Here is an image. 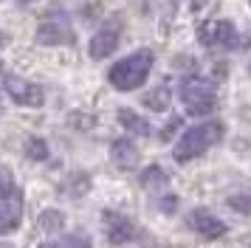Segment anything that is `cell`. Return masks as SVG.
Segmentation results:
<instances>
[{"label":"cell","mask_w":251,"mask_h":248,"mask_svg":"<svg viewBox=\"0 0 251 248\" xmlns=\"http://www.w3.org/2000/svg\"><path fill=\"white\" fill-rule=\"evenodd\" d=\"M25 155L31 158V161H46L48 158V144L43 141V138L31 135V138L25 141Z\"/></svg>","instance_id":"17"},{"label":"cell","mask_w":251,"mask_h":248,"mask_svg":"<svg viewBox=\"0 0 251 248\" xmlns=\"http://www.w3.org/2000/svg\"><path fill=\"white\" fill-rule=\"evenodd\" d=\"M198 40L206 48H217V45H231L234 43V25L228 20H203L198 25Z\"/></svg>","instance_id":"6"},{"label":"cell","mask_w":251,"mask_h":248,"mask_svg":"<svg viewBox=\"0 0 251 248\" xmlns=\"http://www.w3.org/2000/svg\"><path fill=\"white\" fill-rule=\"evenodd\" d=\"M228 206L240 214H251V195H231L228 198Z\"/></svg>","instance_id":"18"},{"label":"cell","mask_w":251,"mask_h":248,"mask_svg":"<svg viewBox=\"0 0 251 248\" xmlns=\"http://www.w3.org/2000/svg\"><path fill=\"white\" fill-rule=\"evenodd\" d=\"M249 74H251V71H249Z\"/></svg>","instance_id":"23"},{"label":"cell","mask_w":251,"mask_h":248,"mask_svg":"<svg viewBox=\"0 0 251 248\" xmlns=\"http://www.w3.org/2000/svg\"><path fill=\"white\" fill-rule=\"evenodd\" d=\"M40 228L43 231H59L62 225H65V214L62 212H57V209H46V212L40 214Z\"/></svg>","instance_id":"15"},{"label":"cell","mask_w":251,"mask_h":248,"mask_svg":"<svg viewBox=\"0 0 251 248\" xmlns=\"http://www.w3.org/2000/svg\"><path fill=\"white\" fill-rule=\"evenodd\" d=\"M178 127H181V119H172V122L167 124L164 130H161V138H164V141H167V138H172V133H175Z\"/></svg>","instance_id":"19"},{"label":"cell","mask_w":251,"mask_h":248,"mask_svg":"<svg viewBox=\"0 0 251 248\" xmlns=\"http://www.w3.org/2000/svg\"><path fill=\"white\" fill-rule=\"evenodd\" d=\"M3 88H6V93H9L17 104H25V107H40V104L46 101V93H43L40 85L28 82V79L12 76V74L3 79Z\"/></svg>","instance_id":"5"},{"label":"cell","mask_w":251,"mask_h":248,"mask_svg":"<svg viewBox=\"0 0 251 248\" xmlns=\"http://www.w3.org/2000/svg\"><path fill=\"white\" fill-rule=\"evenodd\" d=\"M116 45H119V31L116 28H102V31L93 34L91 40V56L93 59H104V56H110L116 51Z\"/></svg>","instance_id":"10"},{"label":"cell","mask_w":251,"mask_h":248,"mask_svg":"<svg viewBox=\"0 0 251 248\" xmlns=\"http://www.w3.org/2000/svg\"><path fill=\"white\" fill-rule=\"evenodd\" d=\"M23 217V192L9 167H0V237L17 231Z\"/></svg>","instance_id":"2"},{"label":"cell","mask_w":251,"mask_h":248,"mask_svg":"<svg viewBox=\"0 0 251 248\" xmlns=\"http://www.w3.org/2000/svg\"><path fill=\"white\" fill-rule=\"evenodd\" d=\"M170 88H164V85H161V88H155V90H150L147 96H144V104H147L150 110H167V107H170Z\"/></svg>","instance_id":"13"},{"label":"cell","mask_w":251,"mask_h":248,"mask_svg":"<svg viewBox=\"0 0 251 248\" xmlns=\"http://www.w3.org/2000/svg\"><path fill=\"white\" fill-rule=\"evenodd\" d=\"M6 43H9V34H6V31H0V48H3Z\"/></svg>","instance_id":"21"},{"label":"cell","mask_w":251,"mask_h":248,"mask_svg":"<svg viewBox=\"0 0 251 248\" xmlns=\"http://www.w3.org/2000/svg\"><path fill=\"white\" fill-rule=\"evenodd\" d=\"M150 68H152V54L150 51H136V54L125 56L122 62H116L110 68L107 79H110V85L116 90H136L147 82Z\"/></svg>","instance_id":"3"},{"label":"cell","mask_w":251,"mask_h":248,"mask_svg":"<svg viewBox=\"0 0 251 248\" xmlns=\"http://www.w3.org/2000/svg\"><path fill=\"white\" fill-rule=\"evenodd\" d=\"M181 101L192 116H209L217 107L215 88L203 79H186L181 85Z\"/></svg>","instance_id":"4"},{"label":"cell","mask_w":251,"mask_h":248,"mask_svg":"<svg viewBox=\"0 0 251 248\" xmlns=\"http://www.w3.org/2000/svg\"><path fill=\"white\" fill-rule=\"evenodd\" d=\"M17 3H31V0H17Z\"/></svg>","instance_id":"22"},{"label":"cell","mask_w":251,"mask_h":248,"mask_svg":"<svg viewBox=\"0 0 251 248\" xmlns=\"http://www.w3.org/2000/svg\"><path fill=\"white\" fill-rule=\"evenodd\" d=\"M37 43L43 45H62V43H74V31L62 20H46L37 28Z\"/></svg>","instance_id":"8"},{"label":"cell","mask_w":251,"mask_h":248,"mask_svg":"<svg viewBox=\"0 0 251 248\" xmlns=\"http://www.w3.org/2000/svg\"><path fill=\"white\" fill-rule=\"evenodd\" d=\"M138 180H141L144 189H161V186H167V172L161 167H147Z\"/></svg>","instance_id":"14"},{"label":"cell","mask_w":251,"mask_h":248,"mask_svg":"<svg viewBox=\"0 0 251 248\" xmlns=\"http://www.w3.org/2000/svg\"><path fill=\"white\" fill-rule=\"evenodd\" d=\"M223 138V124L220 122H206V124H198V127H189L186 133L178 138V144L172 149V158L178 164H186L192 158L203 155L206 149L212 144H217Z\"/></svg>","instance_id":"1"},{"label":"cell","mask_w":251,"mask_h":248,"mask_svg":"<svg viewBox=\"0 0 251 248\" xmlns=\"http://www.w3.org/2000/svg\"><path fill=\"white\" fill-rule=\"evenodd\" d=\"M40 248H91V240L79 234H71V237H62V240H51V243H46Z\"/></svg>","instance_id":"16"},{"label":"cell","mask_w":251,"mask_h":248,"mask_svg":"<svg viewBox=\"0 0 251 248\" xmlns=\"http://www.w3.org/2000/svg\"><path fill=\"white\" fill-rule=\"evenodd\" d=\"M104 223H107V240L113 246H125V243H130L136 237V225H133V220H127L125 214L107 212L104 214Z\"/></svg>","instance_id":"7"},{"label":"cell","mask_w":251,"mask_h":248,"mask_svg":"<svg viewBox=\"0 0 251 248\" xmlns=\"http://www.w3.org/2000/svg\"><path fill=\"white\" fill-rule=\"evenodd\" d=\"M192 228L198 231V234L209 237V240H215V237H223V234H226V223H223L220 217H215V214H209L206 209H198V212H192Z\"/></svg>","instance_id":"9"},{"label":"cell","mask_w":251,"mask_h":248,"mask_svg":"<svg viewBox=\"0 0 251 248\" xmlns=\"http://www.w3.org/2000/svg\"><path fill=\"white\" fill-rule=\"evenodd\" d=\"M110 155H113V164L119 169H133L138 164V149H136V144H133L130 138H119V141H113Z\"/></svg>","instance_id":"11"},{"label":"cell","mask_w":251,"mask_h":248,"mask_svg":"<svg viewBox=\"0 0 251 248\" xmlns=\"http://www.w3.org/2000/svg\"><path fill=\"white\" fill-rule=\"evenodd\" d=\"M119 122L125 124V130H130V133H136V135H150V124L144 122L138 113L127 110V107H122V110H119Z\"/></svg>","instance_id":"12"},{"label":"cell","mask_w":251,"mask_h":248,"mask_svg":"<svg viewBox=\"0 0 251 248\" xmlns=\"http://www.w3.org/2000/svg\"><path fill=\"white\" fill-rule=\"evenodd\" d=\"M175 203H178V200H175V198L170 195L167 200H161V209H164V212H175Z\"/></svg>","instance_id":"20"}]
</instances>
